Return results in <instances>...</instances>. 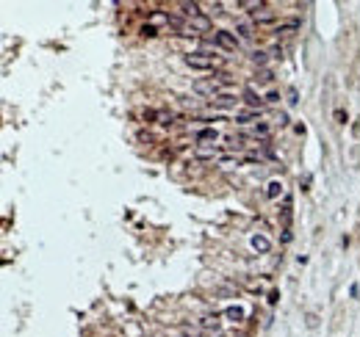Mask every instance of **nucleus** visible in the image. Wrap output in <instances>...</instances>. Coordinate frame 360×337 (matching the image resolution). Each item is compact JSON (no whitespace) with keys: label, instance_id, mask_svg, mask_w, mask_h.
<instances>
[{"label":"nucleus","instance_id":"obj_1","mask_svg":"<svg viewBox=\"0 0 360 337\" xmlns=\"http://www.w3.org/2000/svg\"><path fill=\"white\" fill-rule=\"evenodd\" d=\"M183 61L191 69H216L219 67V58L211 56V53H186Z\"/></svg>","mask_w":360,"mask_h":337},{"label":"nucleus","instance_id":"obj_2","mask_svg":"<svg viewBox=\"0 0 360 337\" xmlns=\"http://www.w3.org/2000/svg\"><path fill=\"white\" fill-rule=\"evenodd\" d=\"M230 83V77H225V80H197L194 83V92H200V94H213V97H219V94H225L222 89Z\"/></svg>","mask_w":360,"mask_h":337},{"label":"nucleus","instance_id":"obj_3","mask_svg":"<svg viewBox=\"0 0 360 337\" xmlns=\"http://www.w3.org/2000/svg\"><path fill=\"white\" fill-rule=\"evenodd\" d=\"M213 44L222 50H230V53H236L239 50V39H236L230 31H216V36H213Z\"/></svg>","mask_w":360,"mask_h":337},{"label":"nucleus","instance_id":"obj_4","mask_svg":"<svg viewBox=\"0 0 360 337\" xmlns=\"http://www.w3.org/2000/svg\"><path fill=\"white\" fill-rule=\"evenodd\" d=\"M299 25H302L299 17H288V20H280L275 25V34L277 36H291V34H297V31H299Z\"/></svg>","mask_w":360,"mask_h":337},{"label":"nucleus","instance_id":"obj_5","mask_svg":"<svg viewBox=\"0 0 360 337\" xmlns=\"http://www.w3.org/2000/svg\"><path fill=\"white\" fill-rule=\"evenodd\" d=\"M213 28V22L208 14H197V17H191L189 20V31L191 34H205V31H211Z\"/></svg>","mask_w":360,"mask_h":337},{"label":"nucleus","instance_id":"obj_6","mask_svg":"<svg viewBox=\"0 0 360 337\" xmlns=\"http://www.w3.org/2000/svg\"><path fill=\"white\" fill-rule=\"evenodd\" d=\"M277 20V11H272V8H261V11H255L252 14V22L255 25H272V22Z\"/></svg>","mask_w":360,"mask_h":337},{"label":"nucleus","instance_id":"obj_7","mask_svg":"<svg viewBox=\"0 0 360 337\" xmlns=\"http://www.w3.org/2000/svg\"><path fill=\"white\" fill-rule=\"evenodd\" d=\"M213 108H236V97L233 94H219V97H211Z\"/></svg>","mask_w":360,"mask_h":337},{"label":"nucleus","instance_id":"obj_8","mask_svg":"<svg viewBox=\"0 0 360 337\" xmlns=\"http://www.w3.org/2000/svg\"><path fill=\"white\" fill-rule=\"evenodd\" d=\"M252 249L258 254H266L269 249H272V240H269L266 235H255V238H252Z\"/></svg>","mask_w":360,"mask_h":337},{"label":"nucleus","instance_id":"obj_9","mask_svg":"<svg viewBox=\"0 0 360 337\" xmlns=\"http://www.w3.org/2000/svg\"><path fill=\"white\" fill-rule=\"evenodd\" d=\"M180 11H183V17L186 20H191V17H197V14H202V11H200V3H180Z\"/></svg>","mask_w":360,"mask_h":337},{"label":"nucleus","instance_id":"obj_10","mask_svg":"<svg viewBox=\"0 0 360 337\" xmlns=\"http://www.w3.org/2000/svg\"><path fill=\"white\" fill-rule=\"evenodd\" d=\"M219 152H222L219 147H200L194 155H197L200 161H208V158H216V155H219Z\"/></svg>","mask_w":360,"mask_h":337},{"label":"nucleus","instance_id":"obj_11","mask_svg":"<svg viewBox=\"0 0 360 337\" xmlns=\"http://www.w3.org/2000/svg\"><path fill=\"white\" fill-rule=\"evenodd\" d=\"M280 194H282V183H280V180H272V183L266 185V197L269 199H277Z\"/></svg>","mask_w":360,"mask_h":337},{"label":"nucleus","instance_id":"obj_12","mask_svg":"<svg viewBox=\"0 0 360 337\" xmlns=\"http://www.w3.org/2000/svg\"><path fill=\"white\" fill-rule=\"evenodd\" d=\"M239 8H247V11H261V8H266V3H261V0H241Z\"/></svg>","mask_w":360,"mask_h":337},{"label":"nucleus","instance_id":"obj_13","mask_svg":"<svg viewBox=\"0 0 360 337\" xmlns=\"http://www.w3.org/2000/svg\"><path fill=\"white\" fill-rule=\"evenodd\" d=\"M244 102H247L249 108H258V111H261V97H258L252 89H247V92H244Z\"/></svg>","mask_w":360,"mask_h":337},{"label":"nucleus","instance_id":"obj_14","mask_svg":"<svg viewBox=\"0 0 360 337\" xmlns=\"http://www.w3.org/2000/svg\"><path fill=\"white\" fill-rule=\"evenodd\" d=\"M216 138H219V133H216L213 127H205V130L197 133V141H216Z\"/></svg>","mask_w":360,"mask_h":337},{"label":"nucleus","instance_id":"obj_15","mask_svg":"<svg viewBox=\"0 0 360 337\" xmlns=\"http://www.w3.org/2000/svg\"><path fill=\"white\" fill-rule=\"evenodd\" d=\"M236 31H239L241 36H244V39H252V22H236Z\"/></svg>","mask_w":360,"mask_h":337},{"label":"nucleus","instance_id":"obj_16","mask_svg":"<svg viewBox=\"0 0 360 337\" xmlns=\"http://www.w3.org/2000/svg\"><path fill=\"white\" fill-rule=\"evenodd\" d=\"M225 318H230V321H241V318H244V309H241V307H227L225 309Z\"/></svg>","mask_w":360,"mask_h":337},{"label":"nucleus","instance_id":"obj_17","mask_svg":"<svg viewBox=\"0 0 360 337\" xmlns=\"http://www.w3.org/2000/svg\"><path fill=\"white\" fill-rule=\"evenodd\" d=\"M252 135H255V138H266V135H269V125H263V122H258V125L252 127Z\"/></svg>","mask_w":360,"mask_h":337},{"label":"nucleus","instance_id":"obj_18","mask_svg":"<svg viewBox=\"0 0 360 337\" xmlns=\"http://www.w3.org/2000/svg\"><path fill=\"white\" fill-rule=\"evenodd\" d=\"M200 326H202V329H216L219 321H216V315H205L202 321H200Z\"/></svg>","mask_w":360,"mask_h":337},{"label":"nucleus","instance_id":"obj_19","mask_svg":"<svg viewBox=\"0 0 360 337\" xmlns=\"http://www.w3.org/2000/svg\"><path fill=\"white\" fill-rule=\"evenodd\" d=\"M156 122H158V125H169V122H172V113L158 111V113H156Z\"/></svg>","mask_w":360,"mask_h":337},{"label":"nucleus","instance_id":"obj_20","mask_svg":"<svg viewBox=\"0 0 360 337\" xmlns=\"http://www.w3.org/2000/svg\"><path fill=\"white\" fill-rule=\"evenodd\" d=\"M252 61L258 64V67H263V64H266V53H263V50H255V53H252Z\"/></svg>","mask_w":360,"mask_h":337},{"label":"nucleus","instance_id":"obj_21","mask_svg":"<svg viewBox=\"0 0 360 337\" xmlns=\"http://www.w3.org/2000/svg\"><path fill=\"white\" fill-rule=\"evenodd\" d=\"M141 36H158V28L147 22V25H141Z\"/></svg>","mask_w":360,"mask_h":337},{"label":"nucleus","instance_id":"obj_22","mask_svg":"<svg viewBox=\"0 0 360 337\" xmlns=\"http://www.w3.org/2000/svg\"><path fill=\"white\" fill-rule=\"evenodd\" d=\"M277 100H280V94H277V92H269L266 94V102H277Z\"/></svg>","mask_w":360,"mask_h":337}]
</instances>
